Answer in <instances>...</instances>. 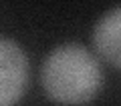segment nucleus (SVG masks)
I'll return each instance as SVG.
<instances>
[{"instance_id": "2", "label": "nucleus", "mask_w": 121, "mask_h": 106, "mask_svg": "<svg viewBox=\"0 0 121 106\" xmlns=\"http://www.w3.org/2000/svg\"><path fill=\"white\" fill-rule=\"evenodd\" d=\"M28 76V60L16 42L0 38V106L22 96Z\"/></svg>"}, {"instance_id": "3", "label": "nucleus", "mask_w": 121, "mask_h": 106, "mask_svg": "<svg viewBox=\"0 0 121 106\" xmlns=\"http://www.w3.org/2000/svg\"><path fill=\"white\" fill-rule=\"evenodd\" d=\"M93 42L107 62L121 68V8L111 10L97 22Z\"/></svg>"}, {"instance_id": "1", "label": "nucleus", "mask_w": 121, "mask_h": 106, "mask_svg": "<svg viewBox=\"0 0 121 106\" xmlns=\"http://www.w3.org/2000/svg\"><path fill=\"white\" fill-rule=\"evenodd\" d=\"M101 72L97 60L79 44L59 46L43 64V86L55 102L81 104L97 94Z\"/></svg>"}]
</instances>
